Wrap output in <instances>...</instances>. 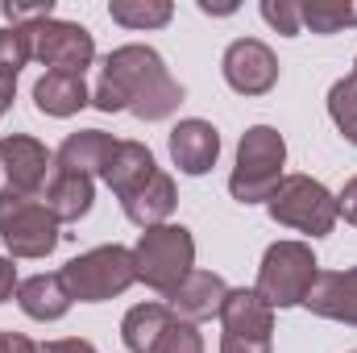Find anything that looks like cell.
I'll list each match as a JSON object with an SVG mask.
<instances>
[{
    "instance_id": "2",
    "label": "cell",
    "mask_w": 357,
    "mask_h": 353,
    "mask_svg": "<svg viewBox=\"0 0 357 353\" xmlns=\"http://www.w3.org/2000/svg\"><path fill=\"white\" fill-rule=\"evenodd\" d=\"M287 167V142L274 125H254L241 133L237 146V167L229 175V191L237 204H266L282 183Z\"/></svg>"
},
{
    "instance_id": "14",
    "label": "cell",
    "mask_w": 357,
    "mask_h": 353,
    "mask_svg": "<svg viewBox=\"0 0 357 353\" xmlns=\"http://www.w3.org/2000/svg\"><path fill=\"white\" fill-rule=\"evenodd\" d=\"M303 308H312L324 320H341L357 329V266L349 270H320Z\"/></svg>"
},
{
    "instance_id": "30",
    "label": "cell",
    "mask_w": 357,
    "mask_h": 353,
    "mask_svg": "<svg viewBox=\"0 0 357 353\" xmlns=\"http://www.w3.org/2000/svg\"><path fill=\"white\" fill-rule=\"evenodd\" d=\"M337 212H341L349 225H357V175L341 187V195H337Z\"/></svg>"
},
{
    "instance_id": "25",
    "label": "cell",
    "mask_w": 357,
    "mask_h": 353,
    "mask_svg": "<svg viewBox=\"0 0 357 353\" xmlns=\"http://www.w3.org/2000/svg\"><path fill=\"white\" fill-rule=\"evenodd\" d=\"M33 59V29H17V25H4L0 29V75L4 80H17V71Z\"/></svg>"
},
{
    "instance_id": "4",
    "label": "cell",
    "mask_w": 357,
    "mask_h": 353,
    "mask_svg": "<svg viewBox=\"0 0 357 353\" xmlns=\"http://www.w3.org/2000/svg\"><path fill=\"white\" fill-rule=\"evenodd\" d=\"M59 274H63L71 299L104 303V299L125 295L137 283V262H133V250H125V246H96L88 254L71 258Z\"/></svg>"
},
{
    "instance_id": "31",
    "label": "cell",
    "mask_w": 357,
    "mask_h": 353,
    "mask_svg": "<svg viewBox=\"0 0 357 353\" xmlns=\"http://www.w3.org/2000/svg\"><path fill=\"white\" fill-rule=\"evenodd\" d=\"M13 291H17V266H13V258L0 254V303L13 299Z\"/></svg>"
},
{
    "instance_id": "20",
    "label": "cell",
    "mask_w": 357,
    "mask_h": 353,
    "mask_svg": "<svg viewBox=\"0 0 357 353\" xmlns=\"http://www.w3.org/2000/svg\"><path fill=\"white\" fill-rule=\"evenodd\" d=\"M154 171H158V167H154V154H150L142 142H116V150H112V158H108V167H104L100 179L125 200L129 191H137Z\"/></svg>"
},
{
    "instance_id": "10",
    "label": "cell",
    "mask_w": 357,
    "mask_h": 353,
    "mask_svg": "<svg viewBox=\"0 0 357 353\" xmlns=\"http://www.w3.org/2000/svg\"><path fill=\"white\" fill-rule=\"evenodd\" d=\"M33 59L50 71H67V75H84V67H91L96 59V38L88 25L79 21H42L33 25Z\"/></svg>"
},
{
    "instance_id": "16",
    "label": "cell",
    "mask_w": 357,
    "mask_h": 353,
    "mask_svg": "<svg viewBox=\"0 0 357 353\" xmlns=\"http://www.w3.org/2000/svg\"><path fill=\"white\" fill-rule=\"evenodd\" d=\"M112 150H116V137H112V133H104V129H79V133H71V137L59 146L54 167L96 179V175H104Z\"/></svg>"
},
{
    "instance_id": "12",
    "label": "cell",
    "mask_w": 357,
    "mask_h": 353,
    "mask_svg": "<svg viewBox=\"0 0 357 353\" xmlns=\"http://www.w3.org/2000/svg\"><path fill=\"white\" fill-rule=\"evenodd\" d=\"M229 291H233V287H229L216 270H191L175 291L167 295V308L175 312L178 320H187V324H195V320H212V316H220Z\"/></svg>"
},
{
    "instance_id": "19",
    "label": "cell",
    "mask_w": 357,
    "mask_h": 353,
    "mask_svg": "<svg viewBox=\"0 0 357 353\" xmlns=\"http://www.w3.org/2000/svg\"><path fill=\"white\" fill-rule=\"evenodd\" d=\"M33 104L46 117H75L79 108L91 104V91L84 84V75H67V71H46L33 84Z\"/></svg>"
},
{
    "instance_id": "6",
    "label": "cell",
    "mask_w": 357,
    "mask_h": 353,
    "mask_svg": "<svg viewBox=\"0 0 357 353\" xmlns=\"http://www.w3.org/2000/svg\"><path fill=\"white\" fill-rule=\"evenodd\" d=\"M270 216L287 229H299L307 237H328L337 225V195L312 175H282L278 191L266 200Z\"/></svg>"
},
{
    "instance_id": "3",
    "label": "cell",
    "mask_w": 357,
    "mask_h": 353,
    "mask_svg": "<svg viewBox=\"0 0 357 353\" xmlns=\"http://www.w3.org/2000/svg\"><path fill=\"white\" fill-rule=\"evenodd\" d=\"M133 262H137V283H146L158 295H171L195 270V237L183 225H154L137 237Z\"/></svg>"
},
{
    "instance_id": "22",
    "label": "cell",
    "mask_w": 357,
    "mask_h": 353,
    "mask_svg": "<svg viewBox=\"0 0 357 353\" xmlns=\"http://www.w3.org/2000/svg\"><path fill=\"white\" fill-rule=\"evenodd\" d=\"M108 17L125 29H162L175 17V4L171 0H112Z\"/></svg>"
},
{
    "instance_id": "28",
    "label": "cell",
    "mask_w": 357,
    "mask_h": 353,
    "mask_svg": "<svg viewBox=\"0 0 357 353\" xmlns=\"http://www.w3.org/2000/svg\"><path fill=\"white\" fill-rule=\"evenodd\" d=\"M262 17H266L270 29H278L282 38H295V33L303 29L299 4H295V0H262Z\"/></svg>"
},
{
    "instance_id": "17",
    "label": "cell",
    "mask_w": 357,
    "mask_h": 353,
    "mask_svg": "<svg viewBox=\"0 0 357 353\" xmlns=\"http://www.w3.org/2000/svg\"><path fill=\"white\" fill-rule=\"evenodd\" d=\"M91 200H96V187L88 175H75V171H50L46 179V191H42V204L50 208V216L59 225H71V220H84L91 212Z\"/></svg>"
},
{
    "instance_id": "29",
    "label": "cell",
    "mask_w": 357,
    "mask_h": 353,
    "mask_svg": "<svg viewBox=\"0 0 357 353\" xmlns=\"http://www.w3.org/2000/svg\"><path fill=\"white\" fill-rule=\"evenodd\" d=\"M38 353H96V345L84 341V337H59V341L38 345Z\"/></svg>"
},
{
    "instance_id": "7",
    "label": "cell",
    "mask_w": 357,
    "mask_h": 353,
    "mask_svg": "<svg viewBox=\"0 0 357 353\" xmlns=\"http://www.w3.org/2000/svg\"><path fill=\"white\" fill-rule=\"evenodd\" d=\"M220 353H274V308L250 287L229 291L220 308Z\"/></svg>"
},
{
    "instance_id": "13",
    "label": "cell",
    "mask_w": 357,
    "mask_h": 353,
    "mask_svg": "<svg viewBox=\"0 0 357 353\" xmlns=\"http://www.w3.org/2000/svg\"><path fill=\"white\" fill-rule=\"evenodd\" d=\"M171 158L183 175H208L220 158V133L216 125L199 121V117H187L171 129Z\"/></svg>"
},
{
    "instance_id": "26",
    "label": "cell",
    "mask_w": 357,
    "mask_h": 353,
    "mask_svg": "<svg viewBox=\"0 0 357 353\" xmlns=\"http://www.w3.org/2000/svg\"><path fill=\"white\" fill-rule=\"evenodd\" d=\"M154 353H204V337H199L195 324H187V320L175 316V320L167 324V333L158 337Z\"/></svg>"
},
{
    "instance_id": "33",
    "label": "cell",
    "mask_w": 357,
    "mask_h": 353,
    "mask_svg": "<svg viewBox=\"0 0 357 353\" xmlns=\"http://www.w3.org/2000/svg\"><path fill=\"white\" fill-rule=\"evenodd\" d=\"M13 96H17V80H4L0 75V117L13 108Z\"/></svg>"
},
{
    "instance_id": "32",
    "label": "cell",
    "mask_w": 357,
    "mask_h": 353,
    "mask_svg": "<svg viewBox=\"0 0 357 353\" xmlns=\"http://www.w3.org/2000/svg\"><path fill=\"white\" fill-rule=\"evenodd\" d=\"M0 353H38V345L25 333H0Z\"/></svg>"
},
{
    "instance_id": "24",
    "label": "cell",
    "mask_w": 357,
    "mask_h": 353,
    "mask_svg": "<svg viewBox=\"0 0 357 353\" xmlns=\"http://www.w3.org/2000/svg\"><path fill=\"white\" fill-rule=\"evenodd\" d=\"M328 117L345 133V142L357 146V71H349L345 80H337L328 88Z\"/></svg>"
},
{
    "instance_id": "21",
    "label": "cell",
    "mask_w": 357,
    "mask_h": 353,
    "mask_svg": "<svg viewBox=\"0 0 357 353\" xmlns=\"http://www.w3.org/2000/svg\"><path fill=\"white\" fill-rule=\"evenodd\" d=\"M171 320H175V312H171L167 303H137V308H129L125 320H121V341H125V350L129 353H154L158 337L167 333Z\"/></svg>"
},
{
    "instance_id": "9",
    "label": "cell",
    "mask_w": 357,
    "mask_h": 353,
    "mask_svg": "<svg viewBox=\"0 0 357 353\" xmlns=\"http://www.w3.org/2000/svg\"><path fill=\"white\" fill-rule=\"evenodd\" d=\"M0 241L8 258H46L59 246V220L42 200H0Z\"/></svg>"
},
{
    "instance_id": "27",
    "label": "cell",
    "mask_w": 357,
    "mask_h": 353,
    "mask_svg": "<svg viewBox=\"0 0 357 353\" xmlns=\"http://www.w3.org/2000/svg\"><path fill=\"white\" fill-rule=\"evenodd\" d=\"M0 13H4V21H8V25H17V29H33V25H42V21H50V17H54V0H38V4L4 0V4H0Z\"/></svg>"
},
{
    "instance_id": "11",
    "label": "cell",
    "mask_w": 357,
    "mask_h": 353,
    "mask_svg": "<svg viewBox=\"0 0 357 353\" xmlns=\"http://www.w3.org/2000/svg\"><path fill=\"white\" fill-rule=\"evenodd\" d=\"M220 71H225V84L233 91H241V96H266L278 84V59L258 38L229 42V50L220 59Z\"/></svg>"
},
{
    "instance_id": "5",
    "label": "cell",
    "mask_w": 357,
    "mask_h": 353,
    "mask_svg": "<svg viewBox=\"0 0 357 353\" xmlns=\"http://www.w3.org/2000/svg\"><path fill=\"white\" fill-rule=\"evenodd\" d=\"M316 274H320V262H316L307 241H274L262 254L254 291L266 299L270 308H299L307 299Z\"/></svg>"
},
{
    "instance_id": "34",
    "label": "cell",
    "mask_w": 357,
    "mask_h": 353,
    "mask_svg": "<svg viewBox=\"0 0 357 353\" xmlns=\"http://www.w3.org/2000/svg\"><path fill=\"white\" fill-rule=\"evenodd\" d=\"M354 71H357V59H354Z\"/></svg>"
},
{
    "instance_id": "23",
    "label": "cell",
    "mask_w": 357,
    "mask_h": 353,
    "mask_svg": "<svg viewBox=\"0 0 357 353\" xmlns=\"http://www.w3.org/2000/svg\"><path fill=\"white\" fill-rule=\"evenodd\" d=\"M299 21L312 33H341L357 25V0H307L299 4Z\"/></svg>"
},
{
    "instance_id": "8",
    "label": "cell",
    "mask_w": 357,
    "mask_h": 353,
    "mask_svg": "<svg viewBox=\"0 0 357 353\" xmlns=\"http://www.w3.org/2000/svg\"><path fill=\"white\" fill-rule=\"evenodd\" d=\"M50 171L54 154L38 137L29 133L0 137V200H42Z\"/></svg>"
},
{
    "instance_id": "1",
    "label": "cell",
    "mask_w": 357,
    "mask_h": 353,
    "mask_svg": "<svg viewBox=\"0 0 357 353\" xmlns=\"http://www.w3.org/2000/svg\"><path fill=\"white\" fill-rule=\"evenodd\" d=\"M91 104L100 112H133L142 121H167L183 104V84L167 71L158 50L133 42V46H116L104 59Z\"/></svg>"
},
{
    "instance_id": "18",
    "label": "cell",
    "mask_w": 357,
    "mask_h": 353,
    "mask_svg": "<svg viewBox=\"0 0 357 353\" xmlns=\"http://www.w3.org/2000/svg\"><path fill=\"white\" fill-rule=\"evenodd\" d=\"M17 303L29 320H63L75 299H71L63 274H33V278L17 283Z\"/></svg>"
},
{
    "instance_id": "15",
    "label": "cell",
    "mask_w": 357,
    "mask_h": 353,
    "mask_svg": "<svg viewBox=\"0 0 357 353\" xmlns=\"http://www.w3.org/2000/svg\"><path fill=\"white\" fill-rule=\"evenodd\" d=\"M175 204H178L175 179L167 175V171H154V175L146 179L137 191H129V195L121 200L125 216H129L137 229H154V225H167V220H171V212H175Z\"/></svg>"
}]
</instances>
